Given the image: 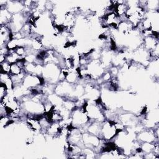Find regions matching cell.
<instances>
[{
    "instance_id": "7a4b0ae2",
    "label": "cell",
    "mask_w": 159,
    "mask_h": 159,
    "mask_svg": "<svg viewBox=\"0 0 159 159\" xmlns=\"http://www.w3.org/2000/svg\"><path fill=\"white\" fill-rule=\"evenodd\" d=\"M11 65L8 62L5 61L1 64V73H10Z\"/></svg>"
},
{
    "instance_id": "6da1fadb",
    "label": "cell",
    "mask_w": 159,
    "mask_h": 159,
    "mask_svg": "<svg viewBox=\"0 0 159 159\" xmlns=\"http://www.w3.org/2000/svg\"><path fill=\"white\" fill-rule=\"evenodd\" d=\"M23 70L16 63L11 65V70H10V75H18L22 73Z\"/></svg>"
}]
</instances>
